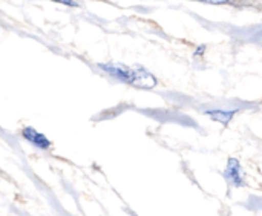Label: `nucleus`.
Listing matches in <instances>:
<instances>
[{
    "instance_id": "6",
    "label": "nucleus",
    "mask_w": 262,
    "mask_h": 216,
    "mask_svg": "<svg viewBox=\"0 0 262 216\" xmlns=\"http://www.w3.org/2000/svg\"><path fill=\"white\" fill-rule=\"evenodd\" d=\"M54 2L64 3V5H69V6H75V2H72V0H54Z\"/></svg>"
},
{
    "instance_id": "2",
    "label": "nucleus",
    "mask_w": 262,
    "mask_h": 216,
    "mask_svg": "<svg viewBox=\"0 0 262 216\" xmlns=\"http://www.w3.org/2000/svg\"><path fill=\"white\" fill-rule=\"evenodd\" d=\"M226 178L229 180V183L232 186L241 187L244 186V178H243V172H241V166L236 160H229L227 169H226Z\"/></svg>"
},
{
    "instance_id": "5",
    "label": "nucleus",
    "mask_w": 262,
    "mask_h": 216,
    "mask_svg": "<svg viewBox=\"0 0 262 216\" xmlns=\"http://www.w3.org/2000/svg\"><path fill=\"white\" fill-rule=\"evenodd\" d=\"M195 2H203V3H212V5H223V3H229L230 0H195Z\"/></svg>"
},
{
    "instance_id": "1",
    "label": "nucleus",
    "mask_w": 262,
    "mask_h": 216,
    "mask_svg": "<svg viewBox=\"0 0 262 216\" xmlns=\"http://www.w3.org/2000/svg\"><path fill=\"white\" fill-rule=\"evenodd\" d=\"M100 68L106 71L109 75L118 78L120 81L141 88V89H152L157 86L155 77L149 71L140 66L134 68V66L120 64V63H106V64H100Z\"/></svg>"
},
{
    "instance_id": "3",
    "label": "nucleus",
    "mask_w": 262,
    "mask_h": 216,
    "mask_svg": "<svg viewBox=\"0 0 262 216\" xmlns=\"http://www.w3.org/2000/svg\"><path fill=\"white\" fill-rule=\"evenodd\" d=\"M23 137H25L31 144H34V146L38 147V149H49V147H51V141H49L43 134L37 132V131L32 129V127H26V129L23 131Z\"/></svg>"
},
{
    "instance_id": "4",
    "label": "nucleus",
    "mask_w": 262,
    "mask_h": 216,
    "mask_svg": "<svg viewBox=\"0 0 262 216\" xmlns=\"http://www.w3.org/2000/svg\"><path fill=\"white\" fill-rule=\"evenodd\" d=\"M207 115L218 121V123H223V124H227L230 123V120L233 118L235 115V111H207Z\"/></svg>"
}]
</instances>
